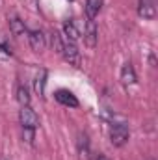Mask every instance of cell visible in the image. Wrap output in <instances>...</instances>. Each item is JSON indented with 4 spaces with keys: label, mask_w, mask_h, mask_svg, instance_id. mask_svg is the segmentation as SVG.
Listing matches in <instances>:
<instances>
[{
    "label": "cell",
    "mask_w": 158,
    "mask_h": 160,
    "mask_svg": "<svg viewBox=\"0 0 158 160\" xmlns=\"http://www.w3.org/2000/svg\"><path fill=\"white\" fill-rule=\"evenodd\" d=\"M54 99H56L60 104L69 106V108H77V106H78V99H77L69 89H58V91L54 93Z\"/></svg>",
    "instance_id": "8992f818"
},
{
    "label": "cell",
    "mask_w": 158,
    "mask_h": 160,
    "mask_svg": "<svg viewBox=\"0 0 158 160\" xmlns=\"http://www.w3.org/2000/svg\"><path fill=\"white\" fill-rule=\"evenodd\" d=\"M45 84H47V71L41 69L39 73L36 75V80H34V89H36V93L39 97L45 95Z\"/></svg>",
    "instance_id": "4fadbf2b"
},
{
    "label": "cell",
    "mask_w": 158,
    "mask_h": 160,
    "mask_svg": "<svg viewBox=\"0 0 158 160\" xmlns=\"http://www.w3.org/2000/svg\"><path fill=\"white\" fill-rule=\"evenodd\" d=\"M97 160H108V158H106V157H99Z\"/></svg>",
    "instance_id": "ac0fdd59"
},
{
    "label": "cell",
    "mask_w": 158,
    "mask_h": 160,
    "mask_svg": "<svg viewBox=\"0 0 158 160\" xmlns=\"http://www.w3.org/2000/svg\"><path fill=\"white\" fill-rule=\"evenodd\" d=\"M128 136H130V132H128V127H126L125 123L114 125L112 130H110V142H112V145H116V147H123V145L128 142Z\"/></svg>",
    "instance_id": "6da1fadb"
},
{
    "label": "cell",
    "mask_w": 158,
    "mask_h": 160,
    "mask_svg": "<svg viewBox=\"0 0 158 160\" xmlns=\"http://www.w3.org/2000/svg\"><path fill=\"white\" fill-rule=\"evenodd\" d=\"M0 50H2V52H6V54H9V56L13 54V50H11L9 43L6 41V38H4V36H0Z\"/></svg>",
    "instance_id": "2e32d148"
},
{
    "label": "cell",
    "mask_w": 158,
    "mask_h": 160,
    "mask_svg": "<svg viewBox=\"0 0 158 160\" xmlns=\"http://www.w3.org/2000/svg\"><path fill=\"white\" fill-rule=\"evenodd\" d=\"M9 30H11V34H13L15 38H21V36L28 34V30H26V26H24V21H21L19 17H11V19H9Z\"/></svg>",
    "instance_id": "30bf717a"
},
{
    "label": "cell",
    "mask_w": 158,
    "mask_h": 160,
    "mask_svg": "<svg viewBox=\"0 0 158 160\" xmlns=\"http://www.w3.org/2000/svg\"><path fill=\"white\" fill-rule=\"evenodd\" d=\"M102 9V0H86V15L87 19H95Z\"/></svg>",
    "instance_id": "7c38bea8"
},
{
    "label": "cell",
    "mask_w": 158,
    "mask_h": 160,
    "mask_svg": "<svg viewBox=\"0 0 158 160\" xmlns=\"http://www.w3.org/2000/svg\"><path fill=\"white\" fill-rule=\"evenodd\" d=\"M0 4H2V0H0Z\"/></svg>",
    "instance_id": "ffe728a7"
},
{
    "label": "cell",
    "mask_w": 158,
    "mask_h": 160,
    "mask_svg": "<svg viewBox=\"0 0 158 160\" xmlns=\"http://www.w3.org/2000/svg\"><path fill=\"white\" fill-rule=\"evenodd\" d=\"M28 43H30V47H32L34 52H43L45 47H47L45 34L41 30H30L28 32Z\"/></svg>",
    "instance_id": "5b68a950"
},
{
    "label": "cell",
    "mask_w": 158,
    "mask_h": 160,
    "mask_svg": "<svg viewBox=\"0 0 158 160\" xmlns=\"http://www.w3.org/2000/svg\"><path fill=\"white\" fill-rule=\"evenodd\" d=\"M62 56L65 58V62H69V65H75V67H80V65H82L80 50L77 48V45H75V43H71V41H65V43H63Z\"/></svg>",
    "instance_id": "3957f363"
},
{
    "label": "cell",
    "mask_w": 158,
    "mask_h": 160,
    "mask_svg": "<svg viewBox=\"0 0 158 160\" xmlns=\"http://www.w3.org/2000/svg\"><path fill=\"white\" fill-rule=\"evenodd\" d=\"M138 13H140V17H143V19H155V17H156L155 0H140Z\"/></svg>",
    "instance_id": "ba28073f"
},
{
    "label": "cell",
    "mask_w": 158,
    "mask_h": 160,
    "mask_svg": "<svg viewBox=\"0 0 158 160\" xmlns=\"http://www.w3.org/2000/svg\"><path fill=\"white\" fill-rule=\"evenodd\" d=\"M136 71H134V67H132V63H125L123 67H121V82L125 84V86H132V84H136Z\"/></svg>",
    "instance_id": "9c48e42d"
},
{
    "label": "cell",
    "mask_w": 158,
    "mask_h": 160,
    "mask_svg": "<svg viewBox=\"0 0 158 160\" xmlns=\"http://www.w3.org/2000/svg\"><path fill=\"white\" fill-rule=\"evenodd\" d=\"M63 36L67 38L65 41H71V43H77L80 39V30H78V26H77L75 19H67L63 22Z\"/></svg>",
    "instance_id": "52a82bcc"
},
{
    "label": "cell",
    "mask_w": 158,
    "mask_h": 160,
    "mask_svg": "<svg viewBox=\"0 0 158 160\" xmlns=\"http://www.w3.org/2000/svg\"><path fill=\"white\" fill-rule=\"evenodd\" d=\"M22 136L26 138V142H28V143H32V142H34V130H30V128H22Z\"/></svg>",
    "instance_id": "e0dca14e"
},
{
    "label": "cell",
    "mask_w": 158,
    "mask_h": 160,
    "mask_svg": "<svg viewBox=\"0 0 158 160\" xmlns=\"http://www.w3.org/2000/svg\"><path fill=\"white\" fill-rule=\"evenodd\" d=\"M99 41V28L95 24V19H86V26H84V43L93 48Z\"/></svg>",
    "instance_id": "277c9868"
},
{
    "label": "cell",
    "mask_w": 158,
    "mask_h": 160,
    "mask_svg": "<svg viewBox=\"0 0 158 160\" xmlns=\"http://www.w3.org/2000/svg\"><path fill=\"white\" fill-rule=\"evenodd\" d=\"M17 101L21 102V106H28L30 104V93L26 86H19L17 88Z\"/></svg>",
    "instance_id": "9a60e30c"
},
{
    "label": "cell",
    "mask_w": 158,
    "mask_h": 160,
    "mask_svg": "<svg viewBox=\"0 0 158 160\" xmlns=\"http://www.w3.org/2000/svg\"><path fill=\"white\" fill-rule=\"evenodd\" d=\"M0 160H6V158H0Z\"/></svg>",
    "instance_id": "d6986e66"
},
{
    "label": "cell",
    "mask_w": 158,
    "mask_h": 160,
    "mask_svg": "<svg viewBox=\"0 0 158 160\" xmlns=\"http://www.w3.org/2000/svg\"><path fill=\"white\" fill-rule=\"evenodd\" d=\"M77 145H78V157H80V160H89L91 151H89V142H87V136H86V134H80V136H78Z\"/></svg>",
    "instance_id": "8fae6325"
},
{
    "label": "cell",
    "mask_w": 158,
    "mask_h": 160,
    "mask_svg": "<svg viewBox=\"0 0 158 160\" xmlns=\"http://www.w3.org/2000/svg\"><path fill=\"white\" fill-rule=\"evenodd\" d=\"M19 121H21L22 128L36 130V128L39 127V118H37V114H36V112L30 108V104L21 108V112H19Z\"/></svg>",
    "instance_id": "7a4b0ae2"
},
{
    "label": "cell",
    "mask_w": 158,
    "mask_h": 160,
    "mask_svg": "<svg viewBox=\"0 0 158 160\" xmlns=\"http://www.w3.org/2000/svg\"><path fill=\"white\" fill-rule=\"evenodd\" d=\"M63 43H65V41L62 39V34H60V32H52V34H50V45H52V50H54V52L62 54Z\"/></svg>",
    "instance_id": "5bb4252c"
}]
</instances>
